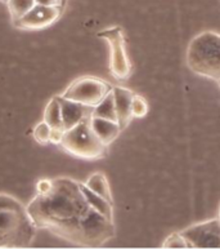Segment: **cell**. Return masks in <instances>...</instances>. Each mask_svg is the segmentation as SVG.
Masks as SVG:
<instances>
[{
	"instance_id": "1",
	"label": "cell",
	"mask_w": 220,
	"mask_h": 249,
	"mask_svg": "<svg viewBox=\"0 0 220 249\" xmlns=\"http://www.w3.org/2000/svg\"><path fill=\"white\" fill-rule=\"evenodd\" d=\"M27 211L37 227L85 248H101L116 230L113 219L94 211L86 201L80 182L67 177L52 179V187L37 194Z\"/></svg>"
},
{
	"instance_id": "2",
	"label": "cell",
	"mask_w": 220,
	"mask_h": 249,
	"mask_svg": "<svg viewBox=\"0 0 220 249\" xmlns=\"http://www.w3.org/2000/svg\"><path fill=\"white\" fill-rule=\"evenodd\" d=\"M36 230L27 207L15 196L0 194V248H29Z\"/></svg>"
},
{
	"instance_id": "3",
	"label": "cell",
	"mask_w": 220,
	"mask_h": 249,
	"mask_svg": "<svg viewBox=\"0 0 220 249\" xmlns=\"http://www.w3.org/2000/svg\"><path fill=\"white\" fill-rule=\"evenodd\" d=\"M187 65L194 74L218 82L220 79V34L205 31L192 39Z\"/></svg>"
},
{
	"instance_id": "4",
	"label": "cell",
	"mask_w": 220,
	"mask_h": 249,
	"mask_svg": "<svg viewBox=\"0 0 220 249\" xmlns=\"http://www.w3.org/2000/svg\"><path fill=\"white\" fill-rule=\"evenodd\" d=\"M60 146L70 155L84 160L103 159L109 153V146L103 145L92 129L90 115L70 129L64 130Z\"/></svg>"
},
{
	"instance_id": "5",
	"label": "cell",
	"mask_w": 220,
	"mask_h": 249,
	"mask_svg": "<svg viewBox=\"0 0 220 249\" xmlns=\"http://www.w3.org/2000/svg\"><path fill=\"white\" fill-rule=\"evenodd\" d=\"M110 47V71L117 82H125L131 75V62L126 52V40L123 27L113 26L98 33Z\"/></svg>"
},
{
	"instance_id": "6",
	"label": "cell",
	"mask_w": 220,
	"mask_h": 249,
	"mask_svg": "<svg viewBox=\"0 0 220 249\" xmlns=\"http://www.w3.org/2000/svg\"><path fill=\"white\" fill-rule=\"evenodd\" d=\"M112 90L109 83L94 76H82L67 87L61 96L86 107H95Z\"/></svg>"
},
{
	"instance_id": "7",
	"label": "cell",
	"mask_w": 220,
	"mask_h": 249,
	"mask_svg": "<svg viewBox=\"0 0 220 249\" xmlns=\"http://www.w3.org/2000/svg\"><path fill=\"white\" fill-rule=\"evenodd\" d=\"M190 248H220V221L217 218L194 223L180 231Z\"/></svg>"
},
{
	"instance_id": "8",
	"label": "cell",
	"mask_w": 220,
	"mask_h": 249,
	"mask_svg": "<svg viewBox=\"0 0 220 249\" xmlns=\"http://www.w3.org/2000/svg\"><path fill=\"white\" fill-rule=\"evenodd\" d=\"M61 7H45L40 4H35L26 15L12 22L13 26L21 30H41L56 22L61 17Z\"/></svg>"
},
{
	"instance_id": "9",
	"label": "cell",
	"mask_w": 220,
	"mask_h": 249,
	"mask_svg": "<svg viewBox=\"0 0 220 249\" xmlns=\"http://www.w3.org/2000/svg\"><path fill=\"white\" fill-rule=\"evenodd\" d=\"M113 98H115L116 115H117V123L121 129H125L131 123L133 114H131V101L134 93L125 87H112Z\"/></svg>"
},
{
	"instance_id": "10",
	"label": "cell",
	"mask_w": 220,
	"mask_h": 249,
	"mask_svg": "<svg viewBox=\"0 0 220 249\" xmlns=\"http://www.w3.org/2000/svg\"><path fill=\"white\" fill-rule=\"evenodd\" d=\"M61 105V112H62V124L64 130L70 129L76 124H79L84 118L92 115V107H86L84 105L75 102V101L63 98L62 96H57Z\"/></svg>"
},
{
	"instance_id": "11",
	"label": "cell",
	"mask_w": 220,
	"mask_h": 249,
	"mask_svg": "<svg viewBox=\"0 0 220 249\" xmlns=\"http://www.w3.org/2000/svg\"><path fill=\"white\" fill-rule=\"evenodd\" d=\"M90 125L97 137L102 141V143L106 146H110L116 138L119 137L123 129L120 128L117 122L113 120L103 119V118H97V116L90 115Z\"/></svg>"
},
{
	"instance_id": "12",
	"label": "cell",
	"mask_w": 220,
	"mask_h": 249,
	"mask_svg": "<svg viewBox=\"0 0 220 249\" xmlns=\"http://www.w3.org/2000/svg\"><path fill=\"white\" fill-rule=\"evenodd\" d=\"M80 186H81V191L85 196L88 204L94 209L97 211L98 213H101L105 217L110 219H113V203L109 201L107 199H105L101 195L93 193L92 190L88 189V187L84 185V183L80 182Z\"/></svg>"
},
{
	"instance_id": "13",
	"label": "cell",
	"mask_w": 220,
	"mask_h": 249,
	"mask_svg": "<svg viewBox=\"0 0 220 249\" xmlns=\"http://www.w3.org/2000/svg\"><path fill=\"white\" fill-rule=\"evenodd\" d=\"M88 189H90L93 193L101 195L109 201L113 203V197H112L111 187H110L109 179L106 177L103 172H95L93 175H90V177L86 179V182L84 183Z\"/></svg>"
},
{
	"instance_id": "14",
	"label": "cell",
	"mask_w": 220,
	"mask_h": 249,
	"mask_svg": "<svg viewBox=\"0 0 220 249\" xmlns=\"http://www.w3.org/2000/svg\"><path fill=\"white\" fill-rule=\"evenodd\" d=\"M92 115L97 116V118H103V119L117 122L115 98H113V92H112V90L97 105V106H95V107H93V110H92Z\"/></svg>"
},
{
	"instance_id": "15",
	"label": "cell",
	"mask_w": 220,
	"mask_h": 249,
	"mask_svg": "<svg viewBox=\"0 0 220 249\" xmlns=\"http://www.w3.org/2000/svg\"><path fill=\"white\" fill-rule=\"evenodd\" d=\"M43 120H44L45 123L48 124L50 128H63L61 105L58 98H57V96L53 97L52 100L48 102V105H47V107H45L44 110V119Z\"/></svg>"
},
{
	"instance_id": "16",
	"label": "cell",
	"mask_w": 220,
	"mask_h": 249,
	"mask_svg": "<svg viewBox=\"0 0 220 249\" xmlns=\"http://www.w3.org/2000/svg\"><path fill=\"white\" fill-rule=\"evenodd\" d=\"M5 3L8 5L9 13H11L12 21L21 18L36 4L35 0H7Z\"/></svg>"
},
{
	"instance_id": "17",
	"label": "cell",
	"mask_w": 220,
	"mask_h": 249,
	"mask_svg": "<svg viewBox=\"0 0 220 249\" xmlns=\"http://www.w3.org/2000/svg\"><path fill=\"white\" fill-rule=\"evenodd\" d=\"M149 106L147 100L141 94H135L133 96V101H131V114L133 118L137 119H142L148 114Z\"/></svg>"
},
{
	"instance_id": "18",
	"label": "cell",
	"mask_w": 220,
	"mask_h": 249,
	"mask_svg": "<svg viewBox=\"0 0 220 249\" xmlns=\"http://www.w3.org/2000/svg\"><path fill=\"white\" fill-rule=\"evenodd\" d=\"M162 248H190L189 243L187 242L182 232H173L165 239Z\"/></svg>"
},
{
	"instance_id": "19",
	"label": "cell",
	"mask_w": 220,
	"mask_h": 249,
	"mask_svg": "<svg viewBox=\"0 0 220 249\" xmlns=\"http://www.w3.org/2000/svg\"><path fill=\"white\" fill-rule=\"evenodd\" d=\"M32 136H34L35 141L37 143L47 145V143H49V138H50V126L43 120L35 125L34 130H32Z\"/></svg>"
},
{
	"instance_id": "20",
	"label": "cell",
	"mask_w": 220,
	"mask_h": 249,
	"mask_svg": "<svg viewBox=\"0 0 220 249\" xmlns=\"http://www.w3.org/2000/svg\"><path fill=\"white\" fill-rule=\"evenodd\" d=\"M64 129L63 128H50V138L49 142H52L54 145H60L63 138Z\"/></svg>"
},
{
	"instance_id": "21",
	"label": "cell",
	"mask_w": 220,
	"mask_h": 249,
	"mask_svg": "<svg viewBox=\"0 0 220 249\" xmlns=\"http://www.w3.org/2000/svg\"><path fill=\"white\" fill-rule=\"evenodd\" d=\"M50 187H52V179H41L36 185L37 194L47 193V191L50 190Z\"/></svg>"
},
{
	"instance_id": "22",
	"label": "cell",
	"mask_w": 220,
	"mask_h": 249,
	"mask_svg": "<svg viewBox=\"0 0 220 249\" xmlns=\"http://www.w3.org/2000/svg\"><path fill=\"white\" fill-rule=\"evenodd\" d=\"M64 0H35V3L45 7H61L63 8Z\"/></svg>"
},
{
	"instance_id": "23",
	"label": "cell",
	"mask_w": 220,
	"mask_h": 249,
	"mask_svg": "<svg viewBox=\"0 0 220 249\" xmlns=\"http://www.w3.org/2000/svg\"><path fill=\"white\" fill-rule=\"evenodd\" d=\"M218 219L220 221V204H219V211H218Z\"/></svg>"
},
{
	"instance_id": "24",
	"label": "cell",
	"mask_w": 220,
	"mask_h": 249,
	"mask_svg": "<svg viewBox=\"0 0 220 249\" xmlns=\"http://www.w3.org/2000/svg\"><path fill=\"white\" fill-rule=\"evenodd\" d=\"M218 86H219V88H220V79H219V80H218Z\"/></svg>"
},
{
	"instance_id": "25",
	"label": "cell",
	"mask_w": 220,
	"mask_h": 249,
	"mask_svg": "<svg viewBox=\"0 0 220 249\" xmlns=\"http://www.w3.org/2000/svg\"><path fill=\"white\" fill-rule=\"evenodd\" d=\"M1 1H7V0H1Z\"/></svg>"
}]
</instances>
